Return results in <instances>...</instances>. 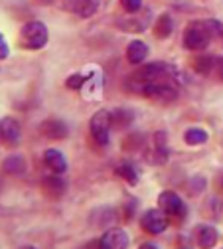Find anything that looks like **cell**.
<instances>
[{"label":"cell","instance_id":"1","mask_svg":"<svg viewBox=\"0 0 223 249\" xmlns=\"http://www.w3.org/2000/svg\"><path fill=\"white\" fill-rule=\"evenodd\" d=\"M174 75H176V71H174L172 66L162 64V61H160V64H158V61H154V64L144 66L142 70H138L137 73H133V75L129 77V87H131L133 91L140 93V89H142L146 83L156 81V79H164V77H174Z\"/></svg>","mask_w":223,"mask_h":249},{"label":"cell","instance_id":"2","mask_svg":"<svg viewBox=\"0 0 223 249\" xmlns=\"http://www.w3.org/2000/svg\"><path fill=\"white\" fill-rule=\"evenodd\" d=\"M140 95L152 99V101H174L178 97V85L174 77H164L146 83L140 89Z\"/></svg>","mask_w":223,"mask_h":249},{"label":"cell","instance_id":"3","mask_svg":"<svg viewBox=\"0 0 223 249\" xmlns=\"http://www.w3.org/2000/svg\"><path fill=\"white\" fill-rule=\"evenodd\" d=\"M211 32L206 22H192L184 30V48L192 52H202L209 46Z\"/></svg>","mask_w":223,"mask_h":249},{"label":"cell","instance_id":"4","mask_svg":"<svg viewBox=\"0 0 223 249\" xmlns=\"http://www.w3.org/2000/svg\"><path fill=\"white\" fill-rule=\"evenodd\" d=\"M111 123H113V117L105 109L97 111V113L91 117L89 129H91V137L95 139V142H97V144H101V146H107L109 144V139H111Z\"/></svg>","mask_w":223,"mask_h":249},{"label":"cell","instance_id":"5","mask_svg":"<svg viewBox=\"0 0 223 249\" xmlns=\"http://www.w3.org/2000/svg\"><path fill=\"white\" fill-rule=\"evenodd\" d=\"M20 38H22V44L30 50H40L48 44V28L34 20V22H28L24 28H22V32H20Z\"/></svg>","mask_w":223,"mask_h":249},{"label":"cell","instance_id":"6","mask_svg":"<svg viewBox=\"0 0 223 249\" xmlns=\"http://www.w3.org/2000/svg\"><path fill=\"white\" fill-rule=\"evenodd\" d=\"M140 226L144 228V231H148L152 235H158L168 228V215L160 208L158 210H146L142 220H140Z\"/></svg>","mask_w":223,"mask_h":249},{"label":"cell","instance_id":"7","mask_svg":"<svg viewBox=\"0 0 223 249\" xmlns=\"http://www.w3.org/2000/svg\"><path fill=\"white\" fill-rule=\"evenodd\" d=\"M158 208L170 217H184L186 215V204L182 202V198L176 192H170V190H166L158 196Z\"/></svg>","mask_w":223,"mask_h":249},{"label":"cell","instance_id":"8","mask_svg":"<svg viewBox=\"0 0 223 249\" xmlns=\"http://www.w3.org/2000/svg\"><path fill=\"white\" fill-rule=\"evenodd\" d=\"M99 247L101 249H126V247H129V235H126V231H122L119 228L109 230L101 237Z\"/></svg>","mask_w":223,"mask_h":249},{"label":"cell","instance_id":"9","mask_svg":"<svg viewBox=\"0 0 223 249\" xmlns=\"http://www.w3.org/2000/svg\"><path fill=\"white\" fill-rule=\"evenodd\" d=\"M18 139H20V124H18V121L12 119V117L0 119V142L12 144Z\"/></svg>","mask_w":223,"mask_h":249},{"label":"cell","instance_id":"10","mask_svg":"<svg viewBox=\"0 0 223 249\" xmlns=\"http://www.w3.org/2000/svg\"><path fill=\"white\" fill-rule=\"evenodd\" d=\"M63 4H66L68 10L79 14L81 18H89L97 12L99 0H63Z\"/></svg>","mask_w":223,"mask_h":249},{"label":"cell","instance_id":"11","mask_svg":"<svg viewBox=\"0 0 223 249\" xmlns=\"http://www.w3.org/2000/svg\"><path fill=\"white\" fill-rule=\"evenodd\" d=\"M40 131H42L44 137H50V139H66L68 137V127L61 121H57V119L44 121Z\"/></svg>","mask_w":223,"mask_h":249},{"label":"cell","instance_id":"12","mask_svg":"<svg viewBox=\"0 0 223 249\" xmlns=\"http://www.w3.org/2000/svg\"><path fill=\"white\" fill-rule=\"evenodd\" d=\"M44 164H46L51 172H55V174L66 172V168H68L63 154H61L59 150H53V148H50V150L44 152Z\"/></svg>","mask_w":223,"mask_h":249},{"label":"cell","instance_id":"13","mask_svg":"<svg viewBox=\"0 0 223 249\" xmlns=\"http://www.w3.org/2000/svg\"><path fill=\"white\" fill-rule=\"evenodd\" d=\"M146 55H148V46L140 40H133L129 44V48H126V59H129L133 66L142 64V61L146 59Z\"/></svg>","mask_w":223,"mask_h":249},{"label":"cell","instance_id":"14","mask_svg":"<svg viewBox=\"0 0 223 249\" xmlns=\"http://www.w3.org/2000/svg\"><path fill=\"white\" fill-rule=\"evenodd\" d=\"M196 241L202 249H211L217 243V231L211 226H198L196 228Z\"/></svg>","mask_w":223,"mask_h":249},{"label":"cell","instance_id":"15","mask_svg":"<svg viewBox=\"0 0 223 249\" xmlns=\"http://www.w3.org/2000/svg\"><path fill=\"white\" fill-rule=\"evenodd\" d=\"M172 30H174V22H172V18H170L168 14L158 16L156 26H154V34H156V38H160V40L168 38V36L172 34Z\"/></svg>","mask_w":223,"mask_h":249},{"label":"cell","instance_id":"16","mask_svg":"<svg viewBox=\"0 0 223 249\" xmlns=\"http://www.w3.org/2000/svg\"><path fill=\"white\" fill-rule=\"evenodd\" d=\"M44 190H46L51 198H59L63 192H66V184H63L61 178H55V176L44 178Z\"/></svg>","mask_w":223,"mask_h":249},{"label":"cell","instance_id":"17","mask_svg":"<svg viewBox=\"0 0 223 249\" xmlns=\"http://www.w3.org/2000/svg\"><path fill=\"white\" fill-rule=\"evenodd\" d=\"M184 141H186V144H192V146L204 144L207 141V133L204 129H188L184 135Z\"/></svg>","mask_w":223,"mask_h":249},{"label":"cell","instance_id":"18","mask_svg":"<svg viewBox=\"0 0 223 249\" xmlns=\"http://www.w3.org/2000/svg\"><path fill=\"white\" fill-rule=\"evenodd\" d=\"M4 170L8 174H22L26 170V162H24L22 157H16V154H14V157H8L4 160Z\"/></svg>","mask_w":223,"mask_h":249},{"label":"cell","instance_id":"19","mask_svg":"<svg viewBox=\"0 0 223 249\" xmlns=\"http://www.w3.org/2000/svg\"><path fill=\"white\" fill-rule=\"evenodd\" d=\"M117 174L122 178V180H126L131 186H135L137 182H138V176H137V172L133 170V166L131 164H120L119 168H117Z\"/></svg>","mask_w":223,"mask_h":249},{"label":"cell","instance_id":"20","mask_svg":"<svg viewBox=\"0 0 223 249\" xmlns=\"http://www.w3.org/2000/svg\"><path fill=\"white\" fill-rule=\"evenodd\" d=\"M120 6L129 14H137L142 8V0H120Z\"/></svg>","mask_w":223,"mask_h":249},{"label":"cell","instance_id":"21","mask_svg":"<svg viewBox=\"0 0 223 249\" xmlns=\"http://www.w3.org/2000/svg\"><path fill=\"white\" fill-rule=\"evenodd\" d=\"M206 24H207L211 34H215V36H219L223 40V24L221 22H217V20H206Z\"/></svg>","mask_w":223,"mask_h":249},{"label":"cell","instance_id":"22","mask_svg":"<svg viewBox=\"0 0 223 249\" xmlns=\"http://www.w3.org/2000/svg\"><path fill=\"white\" fill-rule=\"evenodd\" d=\"M211 64H213V61H211L209 57H200V59L196 61V70H198L200 73H209Z\"/></svg>","mask_w":223,"mask_h":249},{"label":"cell","instance_id":"23","mask_svg":"<svg viewBox=\"0 0 223 249\" xmlns=\"http://www.w3.org/2000/svg\"><path fill=\"white\" fill-rule=\"evenodd\" d=\"M83 81H85V75H71L68 79V87L69 89H79L83 85Z\"/></svg>","mask_w":223,"mask_h":249},{"label":"cell","instance_id":"24","mask_svg":"<svg viewBox=\"0 0 223 249\" xmlns=\"http://www.w3.org/2000/svg\"><path fill=\"white\" fill-rule=\"evenodd\" d=\"M8 53H10V48H8L6 40H4V36L0 34V59H6V57H8Z\"/></svg>","mask_w":223,"mask_h":249},{"label":"cell","instance_id":"25","mask_svg":"<svg viewBox=\"0 0 223 249\" xmlns=\"http://www.w3.org/2000/svg\"><path fill=\"white\" fill-rule=\"evenodd\" d=\"M217 71H219V77L223 79V57L217 59Z\"/></svg>","mask_w":223,"mask_h":249},{"label":"cell","instance_id":"26","mask_svg":"<svg viewBox=\"0 0 223 249\" xmlns=\"http://www.w3.org/2000/svg\"><path fill=\"white\" fill-rule=\"evenodd\" d=\"M138 249H156V247H154L152 243H144V245H140Z\"/></svg>","mask_w":223,"mask_h":249},{"label":"cell","instance_id":"27","mask_svg":"<svg viewBox=\"0 0 223 249\" xmlns=\"http://www.w3.org/2000/svg\"><path fill=\"white\" fill-rule=\"evenodd\" d=\"M40 2H44V4H51L53 0H40Z\"/></svg>","mask_w":223,"mask_h":249},{"label":"cell","instance_id":"28","mask_svg":"<svg viewBox=\"0 0 223 249\" xmlns=\"http://www.w3.org/2000/svg\"><path fill=\"white\" fill-rule=\"evenodd\" d=\"M24 249H34V247H24Z\"/></svg>","mask_w":223,"mask_h":249}]
</instances>
